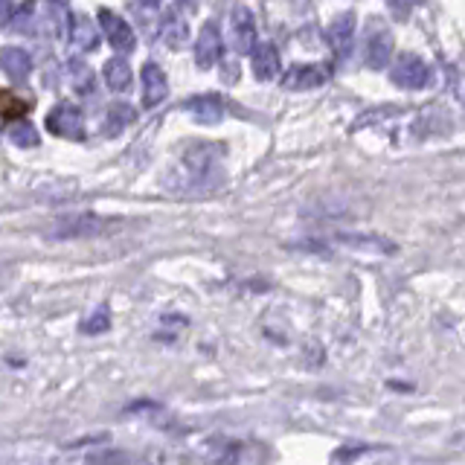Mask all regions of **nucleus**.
Listing matches in <instances>:
<instances>
[{"mask_svg":"<svg viewBox=\"0 0 465 465\" xmlns=\"http://www.w3.org/2000/svg\"><path fill=\"white\" fill-rule=\"evenodd\" d=\"M67 79H70V88L82 93V97L93 93V70L84 65L82 59H73L67 65Z\"/></svg>","mask_w":465,"mask_h":465,"instance_id":"nucleus-20","label":"nucleus"},{"mask_svg":"<svg viewBox=\"0 0 465 465\" xmlns=\"http://www.w3.org/2000/svg\"><path fill=\"white\" fill-rule=\"evenodd\" d=\"M250 67H253V76H256L259 82H271L280 76V52L273 44H256L250 50Z\"/></svg>","mask_w":465,"mask_h":465,"instance_id":"nucleus-13","label":"nucleus"},{"mask_svg":"<svg viewBox=\"0 0 465 465\" xmlns=\"http://www.w3.org/2000/svg\"><path fill=\"white\" fill-rule=\"evenodd\" d=\"M67 38H70V44L73 47H79L82 52H91V50H97L99 47V33H97V24H93L91 18H84V15H73L67 20Z\"/></svg>","mask_w":465,"mask_h":465,"instance_id":"nucleus-16","label":"nucleus"},{"mask_svg":"<svg viewBox=\"0 0 465 465\" xmlns=\"http://www.w3.org/2000/svg\"><path fill=\"white\" fill-rule=\"evenodd\" d=\"M134 122V108L131 105H111L108 111H105V122H102V131L108 134V137H116V134H122L129 125Z\"/></svg>","mask_w":465,"mask_h":465,"instance_id":"nucleus-19","label":"nucleus"},{"mask_svg":"<svg viewBox=\"0 0 465 465\" xmlns=\"http://www.w3.org/2000/svg\"><path fill=\"white\" fill-rule=\"evenodd\" d=\"M184 108L193 114V120L201 125H216L225 116V105L216 97V93H201V97H193Z\"/></svg>","mask_w":465,"mask_h":465,"instance_id":"nucleus-14","label":"nucleus"},{"mask_svg":"<svg viewBox=\"0 0 465 465\" xmlns=\"http://www.w3.org/2000/svg\"><path fill=\"white\" fill-rule=\"evenodd\" d=\"M390 82H393L396 88H405V91L428 88L430 67L425 65V59L416 56V52H401V56L396 59L393 70H390Z\"/></svg>","mask_w":465,"mask_h":465,"instance_id":"nucleus-3","label":"nucleus"},{"mask_svg":"<svg viewBox=\"0 0 465 465\" xmlns=\"http://www.w3.org/2000/svg\"><path fill=\"white\" fill-rule=\"evenodd\" d=\"M9 12V0H0V18Z\"/></svg>","mask_w":465,"mask_h":465,"instance_id":"nucleus-27","label":"nucleus"},{"mask_svg":"<svg viewBox=\"0 0 465 465\" xmlns=\"http://www.w3.org/2000/svg\"><path fill=\"white\" fill-rule=\"evenodd\" d=\"M108 329H111V305L102 303V305H97V311L82 323V332L84 335H102Z\"/></svg>","mask_w":465,"mask_h":465,"instance_id":"nucleus-22","label":"nucleus"},{"mask_svg":"<svg viewBox=\"0 0 465 465\" xmlns=\"http://www.w3.org/2000/svg\"><path fill=\"white\" fill-rule=\"evenodd\" d=\"M329 79V67L326 65H294L291 70H285L282 88L285 91H311Z\"/></svg>","mask_w":465,"mask_h":465,"instance_id":"nucleus-9","label":"nucleus"},{"mask_svg":"<svg viewBox=\"0 0 465 465\" xmlns=\"http://www.w3.org/2000/svg\"><path fill=\"white\" fill-rule=\"evenodd\" d=\"M0 70L12 82H27L29 70H33V59L24 47H4L0 50Z\"/></svg>","mask_w":465,"mask_h":465,"instance_id":"nucleus-15","label":"nucleus"},{"mask_svg":"<svg viewBox=\"0 0 465 465\" xmlns=\"http://www.w3.org/2000/svg\"><path fill=\"white\" fill-rule=\"evenodd\" d=\"M230 44L236 52H250L256 47V18L248 6H236L230 15Z\"/></svg>","mask_w":465,"mask_h":465,"instance_id":"nucleus-6","label":"nucleus"},{"mask_svg":"<svg viewBox=\"0 0 465 465\" xmlns=\"http://www.w3.org/2000/svg\"><path fill=\"white\" fill-rule=\"evenodd\" d=\"M198 4V0H177V6H184V9H193Z\"/></svg>","mask_w":465,"mask_h":465,"instance_id":"nucleus-26","label":"nucleus"},{"mask_svg":"<svg viewBox=\"0 0 465 465\" xmlns=\"http://www.w3.org/2000/svg\"><path fill=\"white\" fill-rule=\"evenodd\" d=\"M47 131L65 140H84V116L76 105L61 102L47 114Z\"/></svg>","mask_w":465,"mask_h":465,"instance_id":"nucleus-4","label":"nucleus"},{"mask_svg":"<svg viewBox=\"0 0 465 465\" xmlns=\"http://www.w3.org/2000/svg\"><path fill=\"white\" fill-rule=\"evenodd\" d=\"M114 227V221L99 218V216H73L59 221L52 230V239H82V236H102Z\"/></svg>","mask_w":465,"mask_h":465,"instance_id":"nucleus-5","label":"nucleus"},{"mask_svg":"<svg viewBox=\"0 0 465 465\" xmlns=\"http://www.w3.org/2000/svg\"><path fill=\"white\" fill-rule=\"evenodd\" d=\"M29 105L33 102L20 99L9 91H0V116H24L29 111Z\"/></svg>","mask_w":465,"mask_h":465,"instance_id":"nucleus-23","label":"nucleus"},{"mask_svg":"<svg viewBox=\"0 0 465 465\" xmlns=\"http://www.w3.org/2000/svg\"><path fill=\"white\" fill-rule=\"evenodd\" d=\"M102 76H105V84H108L111 91H116V93H125V91L131 88L134 73H131V65H129V61H125L122 56H114V59L105 61Z\"/></svg>","mask_w":465,"mask_h":465,"instance_id":"nucleus-17","label":"nucleus"},{"mask_svg":"<svg viewBox=\"0 0 465 465\" xmlns=\"http://www.w3.org/2000/svg\"><path fill=\"white\" fill-rule=\"evenodd\" d=\"M221 79H225L227 84L239 82V65H236V61H225V73H221Z\"/></svg>","mask_w":465,"mask_h":465,"instance_id":"nucleus-24","label":"nucleus"},{"mask_svg":"<svg viewBox=\"0 0 465 465\" xmlns=\"http://www.w3.org/2000/svg\"><path fill=\"white\" fill-rule=\"evenodd\" d=\"M161 38L172 50H181L186 44V38H189V24L177 12H166L163 24H161Z\"/></svg>","mask_w":465,"mask_h":465,"instance_id":"nucleus-18","label":"nucleus"},{"mask_svg":"<svg viewBox=\"0 0 465 465\" xmlns=\"http://www.w3.org/2000/svg\"><path fill=\"white\" fill-rule=\"evenodd\" d=\"M396 50V38L390 33V27L382 18H369L366 27V65L369 70H384L393 59Z\"/></svg>","mask_w":465,"mask_h":465,"instance_id":"nucleus-2","label":"nucleus"},{"mask_svg":"<svg viewBox=\"0 0 465 465\" xmlns=\"http://www.w3.org/2000/svg\"><path fill=\"white\" fill-rule=\"evenodd\" d=\"M9 140H12L15 146H20V149H33V146H38V131H35V125L29 122V120H15L12 125H9Z\"/></svg>","mask_w":465,"mask_h":465,"instance_id":"nucleus-21","label":"nucleus"},{"mask_svg":"<svg viewBox=\"0 0 465 465\" xmlns=\"http://www.w3.org/2000/svg\"><path fill=\"white\" fill-rule=\"evenodd\" d=\"M140 82H143V105L146 108H157L166 93H169V82H166V73L149 61V65H143V73H140Z\"/></svg>","mask_w":465,"mask_h":465,"instance_id":"nucleus-11","label":"nucleus"},{"mask_svg":"<svg viewBox=\"0 0 465 465\" xmlns=\"http://www.w3.org/2000/svg\"><path fill=\"white\" fill-rule=\"evenodd\" d=\"M335 241L341 248L364 253V256H390V253H396V241L378 236V232H352V236H343L341 232Z\"/></svg>","mask_w":465,"mask_h":465,"instance_id":"nucleus-8","label":"nucleus"},{"mask_svg":"<svg viewBox=\"0 0 465 465\" xmlns=\"http://www.w3.org/2000/svg\"><path fill=\"white\" fill-rule=\"evenodd\" d=\"M221 59V33L216 24H204L195 41V65L201 70H209Z\"/></svg>","mask_w":465,"mask_h":465,"instance_id":"nucleus-10","label":"nucleus"},{"mask_svg":"<svg viewBox=\"0 0 465 465\" xmlns=\"http://www.w3.org/2000/svg\"><path fill=\"white\" fill-rule=\"evenodd\" d=\"M143 4H149V6H157V4H161V0H143Z\"/></svg>","mask_w":465,"mask_h":465,"instance_id":"nucleus-28","label":"nucleus"},{"mask_svg":"<svg viewBox=\"0 0 465 465\" xmlns=\"http://www.w3.org/2000/svg\"><path fill=\"white\" fill-rule=\"evenodd\" d=\"M352 41H355V12L349 9V12H341L332 18L329 24V44L337 56H349V50H352Z\"/></svg>","mask_w":465,"mask_h":465,"instance_id":"nucleus-12","label":"nucleus"},{"mask_svg":"<svg viewBox=\"0 0 465 465\" xmlns=\"http://www.w3.org/2000/svg\"><path fill=\"white\" fill-rule=\"evenodd\" d=\"M99 27L105 38H108V44L116 50V52H131L137 38H134V29L129 27V20L120 18L111 9H99Z\"/></svg>","mask_w":465,"mask_h":465,"instance_id":"nucleus-7","label":"nucleus"},{"mask_svg":"<svg viewBox=\"0 0 465 465\" xmlns=\"http://www.w3.org/2000/svg\"><path fill=\"white\" fill-rule=\"evenodd\" d=\"M387 4L398 18H407V0H387Z\"/></svg>","mask_w":465,"mask_h":465,"instance_id":"nucleus-25","label":"nucleus"},{"mask_svg":"<svg viewBox=\"0 0 465 465\" xmlns=\"http://www.w3.org/2000/svg\"><path fill=\"white\" fill-rule=\"evenodd\" d=\"M221 161L225 146L218 143H195L181 157V186L213 189L221 184Z\"/></svg>","mask_w":465,"mask_h":465,"instance_id":"nucleus-1","label":"nucleus"}]
</instances>
